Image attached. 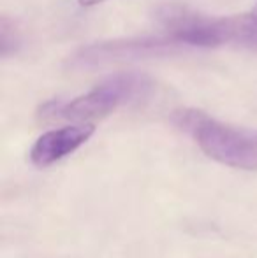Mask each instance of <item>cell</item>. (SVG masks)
Wrapping results in <instances>:
<instances>
[{"label": "cell", "mask_w": 257, "mask_h": 258, "mask_svg": "<svg viewBox=\"0 0 257 258\" xmlns=\"http://www.w3.org/2000/svg\"><path fill=\"white\" fill-rule=\"evenodd\" d=\"M176 121L192 137L206 156L227 167L257 170V130L217 121L195 109L176 114Z\"/></svg>", "instance_id": "1"}, {"label": "cell", "mask_w": 257, "mask_h": 258, "mask_svg": "<svg viewBox=\"0 0 257 258\" xmlns=\"http://www.w3.org/2000/svg\"><path fill=\"white\" fill-rule=\"evenodd\" d=\"M240 21V34H238V44L250 48L257 51V4L247 14L238 16Z\"/></svg>", "instance_id": "5"}, {"label": "cell", "mask_w": 257, "mask_h": 258, "mask_svg": "<svg viewBox=\"0 0 257 258\" xmlns=\"http://www.w3.org/2000/svg\"><path fill=\"white\" fill-rule=\"evenodd\" d=\"M78 2H79V6H83V7H92L100 2H106V0H78Z\"/></svg>", "instance_id": "7"}, {"label": "cell", "mask_w": 257, "mask_h": 258, "mask_svg": "<svg viewBox=\"0 0 257 258\" xmlns=\"http://www.w3.org/2000/svg\"><path fill=\"white\" fill-rule=\"evenodd\" d=\"M95 132L93 123H78L42 134L30 150V162L35 167H49L72 155Z\"/></svg>", "instance_id": "4"}, {"label": "cell", "mask_w": 257, "mask_h": 258, "mask_svg": "<svg viewBox=\"0 0 257 258\" xmlns=\"http://www.w3.org/2000/svg\"><path fill=\"white\" fill-rule=\"evenodd\" d=\"M20 42V34H18L14 23H11L7 18H2V23H0V53L2 56L6 58L16 51Z\"/></svg>", "instance_id": "6"}, {"label": "cell", "mask_w": 257, "mask_h": 258, "mask_svg": "<svg viewBox=\"0 0 257 258\" xmlns=\"http://www.w3.org/2000/svg\"><path fill=\"white\" fill-rule=\"evenodd\" d=\"M183 46L171 35H148V37L115 39V41L95 42L78 49L69 60L72 69L88 71L104 67L115 61L148 60V58L169 56L182 51Z\"/></svg>", "instance_id": "3"}, {"label": "cell", "mask_w": 257, "mask_h": 258, "mask_svg": "<svg viewBox=\"0 0 257 258\" xmlns=\"http://www.w3.org/2000/svg\"><path fill=\"white\" fill-rule=\"evenodd\" d=\"M153 86L148 76L139 72H120L104 79L100 85L71 102H48L41 107V116L46 119H67V121L90 123L104 118L120 105L143 99Z\"/></svg>", "instance_id": "2"}]
</instances>
